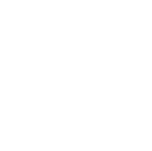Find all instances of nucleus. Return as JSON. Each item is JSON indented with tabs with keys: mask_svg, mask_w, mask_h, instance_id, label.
<instances>
[]
</instances>
